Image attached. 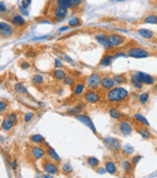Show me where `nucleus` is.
I'll return each instance as SVG.
<instances>
[{"label": "nucleus", "mask_w": 157, "mask_h": 178, "mask_svg": "<svg viewBox=\"0 0 157 178\" xmlns=\"http://www.w3.org/2000/svg\"><path fill=\"white\" fill-rule=\"evenodd\" d=\"M130 98V94L122 87H113L107 91L105 95V99L110 103H123Z\"/></svg>", "instance_id": "nucleus-1"}, {"label": "nucleus", "mask_w": 157, "mask_h": 178, "mask_svg": "<svg viewBox=\"0 0 157 178\" xmlns=\"http://www.w3.org/2000/svg\"><path fill=\"white\" fill-rule=\"evenodd\" d=\"M125 52L127 54V57H134V59H147V57L155 56V54L153 52H151L150 50L144 48L142 46H138V45L130 46V47L127 49V51Z\"/></svg>", "instance_id": "nucleus-2"}, {"label": "nucleus", "mask_w": 157, "mask_h": 178, "mask_svg": "<svg viewBox=\"0 0 157 178\" xmlns=\"http://www.w3.org/2000/svg\"><path fill=\"white\" fill-rule=\"evenodd\" d=\"M107 40L109 45L112 48H119L122 47L128 42V38L124 35H121L119 33L110 32L107 35Z\"/></svg>", "instance_id": "nucleus-3"}, {"label": "nucleus", "mask_w": 157, "mask_h": 178, "mask_svg": "<svg viewBox=\"0 0 157 178\" xmlns=\"http://www.w3.org/2000/svg\"><path fill=\"white\" fill-rule=\"evenodd\" d=\"M42 169L45 173L52 174V175H57V174L59 173L58 162L50 160L48 157L45 158L42 162Z\"/></svg>", "instance_id": "nucleus-4"}, {"label": "nucleus", "mask_w": 157, "mask_h": 178, "mask_svg": "<svg viewBox=\"0 0 157 178\" xmlns=\"http://www.w3.org/2000/svg\"><path fill=\"white\" fill-rule=\"evenodd\" d=\"M101 74L99 72L91 73L85 80L87 90H99L101 89Z\"/></svg>", "instance_id": "nucleus-5"}, {"label": "nucleus", "mask_w": 157, "mask_h": 178, "mask_svg": "<svg viewBox=\"0 0 157 178\" xmlns=\"http://www.w3.org/2000/svg\"><path fill=\"white\" fill-rule=\"evenodd\" d=\"M116 129L118 133L124 136H129L131 135L135 130L134 126L132 125L130 122H128L127 120H119L116 124Z\"/></svg>", "instance_id": "nucleus-6"}, {"label": "nucleus", "mask_w": 157, "mask_h": 178, "mask_svg": "<svg viewBox=\"0 0 157 178\" xmlns=\"http://www.w3.org/2000/svg\"><path fill=\"white\" fill-rule=\"evenodd\" d=\"M67 14H68V9L58 6L54 3L52 9H50V17L52 20H54L56 22H60L63 21V19L67 16Z\"/></svg>", "instance_id": "nucleus-7"}, {"label": "nucleus", "mask_w": 157, "mask_h": 178, "mask_svg": "<svg viewBox=\"0 0 157 178\" xmlns=\"http://www.w3.org/2000/svg\"><path fill=\"white\" fill-rule=\"evenodd\" d=\"M102 94L99 90H86L82 95V99L86 103H97L101 100Z\"/></svg>", "instance_id": "nucleus-8"}, {"label": "nucleus", "mask_w": 157, "mask_h": 178, "mask_svg": "<svg viewBox=\"0 0 157 178\" xmlns=\"http://www.w3.org/2000/svg\"><path fill=\"white\" fill-rule=\"evenodd\" d=\"M29 153L34 161H39L47 156L46 148L43 145H39V144L31 145L29 147Z\"/></svg>", "instance_id": "nucleus-9"}, {"label": "nucleus", "mask_w": 157, "mask_h": 178, "mask_svg": "<svg viewBox=\"0 0 157 178\" xmlns=\"http://www.w3.org/2000/svg\"><path fill=\"white\" fill-rule=\"evenodd\" d=\"M16 26L10 25L8 22H0V34L2 39H10L16 33Z\"/></svg>", "instance_id": "nucleus-10"}, {"label": "nucleus", "mask_w": 157, "mask_h": 178, "mask_svg": "<svg viewBox=\"0 0 157 178\" xmlns=\"http://www.w3.org/2000/svg\"><path fill=\"white\" fill-rule=\"evenodd\" d=\"M132 73L135 75V77L140 81L141 83H143L144 85H146V86H153V85L156 83L155 77L147 74V73H144L142 71H134Z\"/></svg>", "instance_id": "nucleus-11"}, {"label": "nucleus", "mask_w": 157, "mask_h": 178, "mask_svg": "<svg viewBox=\"0 0 157 178\" xmlns=\"http://www.w3.org/2000/svg\"><path fill=\"white\" fill-rule=\"evenodd\" d=\"M104 144L108 149L113 151V152H120V151L122 150L120 141L118 140V139L115 138V137L105 138L104 139Z\"/></svg>", "instance_id": "nucleus-12"}, {"label": "nucleus", "mask_w": 157, "mask_h": 178, "mask_svg": "<svg viewBox=\"0 0 157 178\" xmlns=\"http://www.w3.org/2000/svg\"><path fill=\"white\" fill-rule=\"evenodd\" d=\"M134 127H135L137 133H138L144 139V140H151V139L154 138V135L152 134V133L150 130V129H147L148 127L141 125V124L137 123L134 126Z\"/></svg>", "instance_id": "nucleus-13"}, {"label": "nucleus", "mask_w": 157, "mask_h": 178, "mask_svg": "<svg viewBox=\"0 0 157 178\" xmlns=\"http://www.w3.org/2000/svg\"><path fill=\"white\" fill-rule=\"evenodd\" d=\"M116 81L113 76L110 75H103L101 77V90L102 91H109L116 87Z\"/></svg>", "instance_id": "nucleus-14"}, {"label": "nucleus", "mask_w": 157, "mask_h": 178, "mask_svg": "<svg viewBox=\"0 0 157 178\" xmlns=\"http://www.w3.org/2000/svg\"><path fill=\"white\" fill-rule=\"evenodd\" d=\"M76 117V119L77 120H78L81 123H82L84 125H85L86 127H88V129H90L92 130V133H94V134H97V130H96V127H95V126H94V124H93V122L91 121V119H90L89 117L86 114H78V115H77V116H75Z\"/></svg>", "instance_id": "nucleus-15"}, {"label": "nucleus", "mask_w": 157, "mask_h": 178, "mask_svg": "<svg viewBox=\"0 0 157 178\" xmlns=\"http://www.w3.org/2000/svg\"><path fill=\"white\" fill-rule=\"evenodd\" d=\"M139 35L144 38L146 40H150V41H155L157 42V33L154 31H152L150 29H147V28H140L137 30Z\"/></svg>", "instance_id": "nucleus-16"}, {"label": "nucleus", "mask_w": 157, "mask_h": 178, "mask_svg": "<svg viewBox=\"0 0 157 178\" xmlns=\"http://www.w3.org/2000/svg\"><path fill=\"white\" fill-rule=\"evenodd\" d=\"M121 168H122L123 173L125 175H128V176L133 175L135 165L133 164L132 160H130V159H124V160H122V162H121Z\"/></svg>", "instance_id": "nucleus-17"}, {"label": "nucleus", "mask_w": 157, "mask_h": 178, "mask_svg": "<svg viewBox=\"0 0 157 178\" xmlns=\"http://www.w3.org/2000/svg\"><path fill=\"white\" fill-rule=\"evenodd\" d=\"M104 164L108 173L111 175H118V168L115 161H113L112 159H106Z\"/></svg>", "instance_id": "nucleus-18"}, {"label": "nucleus", "mask_w": 157, "mask_h": 178, "mask_svg": "<svg viewBox=\"0 0 157 178\" xmlns=\"http://www.w3.org/2000/svg\"><path fill=\"white\" fill-rule=\"evenodd\" d=\"M10 22H12V25L16 26L17 28H24L26 25V21L24 20L21 14H15L10 18Z\"/></svg>", "instance_id": "nucleus-19"}, {"label": "nucleus", "mask_w": 157, "mask_h": 178, "mask_svg": "<svg viewBox=\"0 0 157 178\" xmlns=\"http://www.w3.org/2000/svg\"><path fill=\"white\" fill-rule=\"evenodd\" d=\"M113 59H116L115 57V54L111 53L110 51H108L106 54H104V56L101 57V60L99 61V66L102 67H107L110 66V65L112 64Z\"/></svg>", "instance_id": "nucleus-20"}, {"label": "nucleus", "mask_w": 157, "mask_h": 178, "mask_svg": "<svg viewBox=\"0 0 157 178\" xmlns=\"http://www.w3.org/2000/svg\"><path fill=\"white\" fill-rule=\"evenodd\" d=\"M45 145H46V150H47V157H48L49 159H50V160H53L54 162H61V158L59 157V155H58L56 152V150H54L53 148H52L48 143H46L45 142Z\"/></svg>", "instance_id": "nucleus-21"}, {"label": "nucleus", "mask_w": 157, "mask_h": 178, "mask_svg": "<svg viewBox=\"0 0 157 178\" xmlns=\"http://www.w3.org/2000/svg\"><path fill=\"white\" fill-rule=\"evenodd\" d=\"M87 90L85 82H78L76 83L73 89V94L75 96H81L84 94V92Z\"/></svg>", "instance_id": "nucleus-22"}, {"label": "nucleus", "mask_w": 157, "mask_h": 178, "mask_svg": "<svg viewBox=\"0 0 157 178\" xmlns=\"http://www.w3.org/2000/svg\"><path fill=\"white\" fill-rule=\"evenodd\" d=\"M141 24H150V25H157V14L154 13H148L144 16L142 21L140 22Z\"/></svg>", "instance_id": "nucleus-23"}, {"label": "nucleus", "mask_w": 157, "mask_h": 178, "mask_svg": "<svg viewBox=\"0 0 157 178\" xmlns=\"http://www.w3.org/2000/svg\"><path fill=\"white\" fill-rule=\"evenodd\" d=\"M15 125L13 123H12L10 120H8L7 118L4 117L2 119V122H1V130L3 131H5V133H10V131L13 130Z\"/></svg>", "instance_id": "nucleus-24"}, {"label": "nucleus", "mask_w": 157, "mask_h": 178, "mask_svg": "<svg viewBox=\"0 0 157 178\" xmlns=\"http://www.w3.org/2000/svg\"><path fill=\"white\" fill-rule=\"evenodd\" d=\"M31 83H32L33 86L35 87H40L43 84L45 83V78L44 76L40 73H37V74H34L31 77Z\"/></svg>", "instance_id": "nucleus-25"}, {"label": "nucleus", "mask_w": 157, "mask_h": 178, "mask_svg": "<svg viewBox=\"0 0 157 178\" xmlns=\"http://www.w3.org/2000/svg\"><path fill=\"white\" fill-rule=\"evenodd\" d=\"M52 74L56 81H63L66 78V76H67V72L61 68H56V70L53 71Z\"/></svg>", "instance_id": "nucleus-26"}, {"label": "nucleus", "mask_w": 157, "mask_h": 178, "mask_svg": "<svg viewBox=\"0 0 157 178\" xmlns=\"http://www.w3.org/2000/svg\"><path fill=\"white\" fill-rule=\"evenodd\" d=\"M86 164H87V165L89 166V168H91L96 170L100 166L101 162L98 160L96 157L90 156V157H86Z\"/></svg>", "instance_id": "nucleus-27"}, {"label": "nucleus", "mask_w": 157, "mask_h": 178, "mask_svg": "<svg viewBox=\"0 0 157 178\" xmlns=\"http://www.w3.org/2000/svg\"><path fill=\"white\" fill-rule=\"evenodd\" d=\"M130 84L133 86V88H134L135 90H137V91L143 90L144 86V85L143 83H141L140 81L136 78L135 75L133 74V73H131V74H130Z\"/></svg>", "instance_id": "nucleus-28"}, {"label": "nucleus", "mask_w": 157, "mask_h": 178, "mask_svg": "<svg viewBox=\"0 0 157 178\" xmlns=\"http://www.w3.org/2000/svg\"><path fill=\"white\" fill-rule=\"evenodd\" d=\"M14 91L17 92V94L21 95H29L28 91L25 88V86L22 83H17L15 84L14 86Z\"/></svg>", "instance_id": "nucleus-29"}, {"label": "nucleus", "mask_w": 157, "mask_h": 178, "mask_svg": "<svg viewBox=\"0 0 157 178\" xmlns=\"http://www.w3.org/2000/svg\"><path fill=\"white\" fill-rule=\"evenodd\" d=\"M29 141L31 143H33V144H39V145H42L45 143V137L43 136L41 134H32L30 135L29 137Z\"/></svg>", "instance_id": "nucleus-30"}, {"label": "nucleus", "mask_w": 157, "mask_h": 178, "mask_svg": "<svg viewBox=\"0 0 157 178\" xmlns=\"http://www.w3.org/2000/svg\"><path fill=\"white\" fill-rule=\"evenodd\" d=\"M109 115L111 116V118H113V120H116V121H119V120H121V118H122V113L116 107L110 108Z\"/></svg>", "instance_id": "nucleus-31"}, {"label": "nucleus", "mask_w": 157, "mask_h": 178, "mask_svg": "<svg viewBox=\"0 0 157 178\" xmlns=\"http://www.w3.org/2000/svg\"><path fill=\"white\" fill-rule=\"evenodd\" d=\"M113 77V79H115L116 83L118 85H123L128 82V77L126 74H124V73H122V74H116Z\"/></svg>", "instance_id": "nucleus-32"}, {"label": "nucleus", "mask_w": 157, "mask_h": 178, "mask_svg": "<svg viewBox=\"0 0 157 178\" xmlns=\"http://www.w3.org/2000/svg\"><path fill=\"white\" fill-rule=\"evenodd\" d=\"M150 95L148 92H142L140 95H139V99L138 101L141 105H147L150 102Z\"/></svg>", "instance_id": "nucleus-33"}, {"label": "nucleus", "mask_w": 157, "mask_h": 178, "mask_svg": "<svg viewBox=\"0 0 157 178\" xmlns=\"http://www.w3.org/2000/svg\"><path fill=\"white\" fill-rule=\"evenodd\" d=\"M134 119L137 123L141 124V125H144V126H147V127H150V123L147 120L146 117H144L142 114L140 113H135L134 114Z\"/></svg>", "instance_id": "nucleus-34"}, {"label": "nucleus", "mask_w": 157, "mask_h": 178, "mask_svg": "<svg viewBox=\"0 0 157 178\" xmlns=\"http://www.w3.org/2000/svg\"><path fill=\"white\" fill-rule=\"evenodd\" d=\"M4 117L7 118L8 120H10L15 126L19 123V115H18V113H16V112H9V113H6Z\"/></svg>", "instance_id": "nucleus-35"}, {"label": "nucleus", "mask_w": 157, "mask_h": 178, "mask_svg": "<svg viewBox=\"0 0 157 178\" xmlns=\"http://www.w3.org/2000/svg\"><path fill=\"white\" fill-rule=\"evenodd\" d=\"M107 35L106 33H97L95 35L96 40L98 41V43H100L101 45L106 46L108 44V40H107Z\"/></svg>", "instance_id": "nucleus-36"}, {"label": "nucleus", "mask_w": 157, "mask_h": 178, "mask_svg": "<svg viewBox=\"0 0 157 178\" xmlns=\"http://www.w3.org/2000/svg\"><path fill=\"white\" fill-rule=\"evenodd\" d=\"M67 25L70 26V28H77V26H80L81 25V21L80 18L74 17V18H71L68 21Z\"/></svg>", "instance_id": "nucleus-37"}, {"label": "nucleus", "mask_w": 157, "mask_h": 178, "mask_svg": "<svg viewBox=\"0 0 157 178\" xmlns=\"http://www.w3.org/2000/svg\"><path fill=\"white\" fill-rule=\"evenodd\" d=\"M8 106H9V101L6 99H1L0 101V114L1 116H4L7 113Z\"/></svg>", "instance_id": "nucleus-38"}, {"label": "nucleus", "mask_w": 157, "mask_h": 178, "mask_svg": "<svg viewBox=\"0 0 157 178\" xmlns=\"http://www.w3.org/2000/svg\"><path fill=\"white\" fill-rule=\"evenodd\" d=\"M61 172L64 173L65 175H69V174H71L73 172V168L72 165L68 164V162H65L61 165Z\"/></svg>", "instance_id": "nucleus-39"}, {"label": "nucleus", "mask_w": 157, "mask_h": 178, "mask_svg": "<svg viewBox=\"0 0 157 178\" xmlns=\"http://www.w3.org/2000/svg\"><path fill=\"white\" fill-rule=\"evenodd\" d=\"M54 3L56 5L63 7L66 9H70L71 8V1L70 0H54Z\"/></svg>", "instance_id": "nucleus-40"}, {"label": "nucleus", "mask_w": 157, "mask_h": 178, "mask_svg": "<svg viewBox=\"0 0 157 178\" xmlns=\"http://www.w3.org/2000/svg\"><path fill=\"white\" fill-rule=\"evenodd\" d=\"M82 108H84V107L81 106V104H78V105L73 107L72 109H70L68 111V114L69 115H74V116H77L78 114H81L82 113Z\"/></svg>", "instance_id": "nucleus-41"}, {"label": "nucleus", "mask_w": 157, "mask_h": 178, "mask_svg": "<svg viewBox=\"0 0 157 178\" xmlns=\"http://www.w3.org/2000/svg\"><path fill=\"white\" fill-rule=\"evenodd\" d=\"M63 84L65 86H68V87H72V86H75L76 84V80L74 79V77L71 75H67L66 76V78L63 80Z\"/></svg>", "instance_id": "nucleus-42"}, {"label": "nucleus", "mask_w": 157, "mask_h": 178, "mask_svg": "<svg viewBox=\"0 0 157 178\" xmlns=\"http://www.w3.org/2000/svg\"><path fill=\"white\" fill-rule=\"evenodd\" d=\"M71 1V8L73 10H78L82 6V0H70Z\"/></svg>", "instance_id": "nucleus-43"}, {"label": "nucleus", "mask_w": 157, "mask_h": 178, "mask_svg": "<svg viewBox=\"0 0 157 178\" xmlns=\"http://www.w3.org/2000/svg\"><path fill=\"white\" fill-rule=\"evenodd\" d=\"M122 153L124 155H126V156H130V155L134 153V148H133L131 145L126 144L122 147Z\"/></svg>", "instance_id": "nucleus-44"}, {"label": "nucleus", "mask_w": 157, "mask_h": 178, "mask_svg": "<svg viewBox=\"0 0 157 178\" xmlns=\"http://www.w3.org/2000/svg\"><path fill=\"white\" fill-rule=\"evenodd\" d=\"M19 67H21V69H23V70H26V69H29L31 67V64L28 60H22L19 61Z\"/></svg>", "instance_id": "nucleus-45"}, {"label": "nucleus", "mask_w": 157, "mask_h": 178, "mask_svg": "<svg viewBox=\"0 0 157 178\" xmlns=\"http://www.w3.org/2000/svg\"><path fill=\"white\" fill-rule=\"evenodd\" d=\"M34 117V112L32 111H29V112H26L24 117H23V122L24 123H29L31 120L33 119Z\"/></svg>", "instance_id": "nucleus-46"}, {"label": "nucleus", "mask_w": 157, "mask_h": 178, "mask_svg": "<svg viewBox=\"0 0 157 178\" xmlns=\"http://www.w3.org/2000/svg\"><path fill=\"white\" fill-rule=\"evenodd\" d=\"M143 159V157L142 156H140V155H137V156H134L133 157L131 160H132V162H133V164H134V165L136 166L137 165V164H138V162L142 160Z\"/></svg>", "instance_id": "nucleus-47"}, {"label": "nucleus", "mask_w": 157, "mask_h": 178, "mask_svg": "<svg viewBox=\"0 0 157 178\" xmlns=\"http://www.w3.org/2000/svg\"><path fill=\"white\" fill-rule=\"evenodd\" d=\"M54 61H56V63H54V67H56V68H61L62 66H63L61 60L58 59V57H56V59L54 60Z\"/></svg>", "instance_id": "nucleus-48"}, {"label": "nucleus", "mask_w": 157, "mask_h": 178, "mask_svg": "<svg viewBox=\"0 0 157 178\" xmlns=\"http://www.w3.org/2000/svg\"><path fill=\"white\" fill-rule=\"evenodd\" d=\"M37 56V53L36 52H33V51H28L25 53V57H35Z\"/></svg>", "instance_id": "nucleus-49"}, {"label": "nucleus", "mask_w": 157, "mask_h": 178, "mask_svg": "<svg viewBox=\"0 0 157 178\" xmlns=\"http://www.w3.org/2000/svg\"><path fill=\"white\" fill-rule=\"evenodd\" d=\"M96 172H98L99 174H104L107 172V169H106V168L104 166V168H102V166H99L97 169H96Z\"/></svg>", "instance_id": "nucleus-50"}, {"label": "nucleus", "mask_w": 157, "mask_h": 178, "mask_svg": "<svg viewBox=\"0 0 157 178\" xmlns=\"http://www.w3.org/2000/svg\"><path fill=\"white\" fill-rule=\"evenodd\" d=\"M11 166H12V168H13L14 170L17 169V168H19L18 161H17V160H13V162H12V164H11Z\"/></svg>", "instance_id": "nucleus-51"}, {"label": "nucleus", "mask_w": 157, "mask_h": 178, "mask_svg": "<svg viewBox=\"0 0 157 178\" xmlns=\"http://www.w3.org/2000/svg\"><path fill=\"white\" fill-rule=\"evenodd\" d=\"M0 11H1V14H4V13H6V11H7V8H6V6L5 4H4L3 2L0 3Z\"/></svg>", "instance_id": "nucleus-52"}, {"label": "nucleus", "mask_w": 157, "mask_h": 178, "mask_svg": "<svg viewBox=\"0 0 157 178\" xmlns=\"http://www.w3.org/2000/svg\"><path fill=\"white\" fill-rule=\"evenodd\" d=\"M21 7H23V8L27 9V8H28L29 4L25 1V0H21Z\"/></svg>", "instance_id": "nucleus-53"}, {"label": "nucleus", "mask_w": 157, "mask_h": 178, "mask_svg": "<svg viewBox=\"0 0 157 178\" xmlns=\"http://www.w3.org/2000/svg\"><path fill=\"white\" fill-rule=\"evenodd\" d=\"M19 12H21V14H24L25 16H28V13H27V11H26V9L25 8H23V7H19Z\"/></svg>", "instance_id": "nucleus-54"}, {"label": "nucleus", "mask_w": 157, "mask_h": 178, "mask_svg": "<svg viewBox=\"0 0 157 178\" xmlns=\"http://www.w3.org/2000/svg\"><path fill=\"white\" fill-rule=\"evenodd\" d=\"M63 60H66V61H69V63H73V60L71 59V57H68V56H66V55L63 56Z\"/></svg>", "instance_id": "nucleus-55"}, {"label": "nucleus", "mask_w": 157, "mask_h": 178, "mask_svg": "<svg viewBox=\"0 0 157 178\" xmlns=\"http://www.w3.org/2000/svg\"><path fill=\"white\" fill-rule=\"evenodd\" d=\"M70 28V26L67 25H64V26H62L61 28H59V31L61 32V31H65V30H68Z\"/></svg>", "instance_id": "nucleus-56"}, {"label": "nucleus", "mask_w": 157, "mask_h": 178, "mask_svg": "<svg viewBox=\"0 0 157 178\" xmlns=\"http://www.w3.org/2000/svg\"><path fill=\"white\" fill-rule=\"evenodd\" d=\"M152 92H155V94H157V83H155L153 85V87H152Z\"/></svg>", "instance_id": "nucleus-57"}, {"label": "nucleus", "mask_w": 157, "mask_h": 178, "mask_svg": "<svg viewBox=\"0 0 157 178\" xmlns=\"http://www.w3.org/2000/svg\"><path fill=\"white\" fill-rule=\"evenodd\" d=\"M43 177H44V178H52V177H53V175H52V174L46 173V174H44V175H43Z\"/></svg>", "instance_id": "nucleus-58"}, {"label": "nucleus", "mask_w": 157, "mask_h": 178, "mask_svg": "<svg viewBox=\"0 0 157 178\" xmlns=\"http://www.w3.org/2000/svg\"><path fill=\"white\" fill-rule=\"evenodd\" d=\"M25 1L28 3V4H30V3H31V0H25Z\"/></svg>", "instance_id": "nucleus-59"}, {"label": "nucleus", "mask_w": 157, "mask_h": 178, "mask_svg": "<svg viewBox=\"0 0 157 178\" xmlns=\"http://www.w3.org/2000/svg\"><path fill=\"white\" fill-rule=\"evenodd\" d=\"M155 7H156V9H157V2H155Z\"/></svg>", "instance_id": "nucleus-60"}, {"label": "nucleus", "mask_w": 157, "mask_h": 178, "mask_svg": "<svg viewBox=\"0 0 157 178\" xmlns=\"http://www.w3.org/2000/svg\"><path fill=\"white\" fill-rule=\"evenodd\" d=\"M117 1H123V0H117Z\"/></svg>", "instance_id": "nucleus-61"}, {"label": "nucleus", "mask_w": 157, "mask_h": 178, "mask_svg": "<svg viewBox=\"0 0 157 178\" xmlns=\"http://www.w3.org/2000/svg\"><path fill=\"white\" fill-rule=\"evenodd\" d=\"M155 2H157V0H155Z\"/></svg>", "instance_id": "nucleus-62"}]
</instances>
